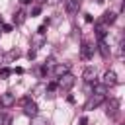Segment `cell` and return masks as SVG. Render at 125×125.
Segmentation results:
<instances>
[{
    "mask_svg": "<svg viewBox=\"0 0 125 125\" xmlns=\"http://www.w3.org/2000/svg\"><path fill=\"white\" fill-rule=\"evenodd\" d=\"M20 2H21V4H29L31 0H20Z\"/></svg>",
    "mask_w": 125,
    "mask_h": 125,
    "instance_id": "29",
    "label": "cell"
},
{
    "mask_svg": "<svg viewBox=\"0 0 125 125\" xmlns=\"http://www.w3.org/2000/svg\"><path fill=\"white\" fill-rule=\"evenodd\" d=\"M0 23H2V16H0Z\"/></svg>",
    "mask_w": 125,
    "mask_h": 125,
    "instance_id": "30",
    "label": "cell"
},
{
    "mask_svg": "<svg viewBox=\"0 0 125 125\" xmlns=\"http://www.w3.org/2000/svg\"><path fill=\"white\" fill-rule=\"evenodd\" d=\"M23 113H25L27 117H35V115H37V104H33L31 100H29L27 104H23Z\"/></svg>",
    "mask_w": 125,
    "mask_h": 125,
    "instance_id": "10",
    "label": "cell"
},
{
    "mask_svg": "<svg viewBox=\"0 0 125 125\" xmlns=\"http://www.w3.org/2000/svg\"><path fill=\"white\" fill-rule=\"evenodd\" d=\"M2 31H6V33H10V31H12V25H4V27H2Z\"/></svg>",
    "mask_w": 125,
    "mask_h": 125,
    "instance_id": "24",
    "label": "cell"
},
{
    "mask_svg": "<svg viewBox=\"0 0 125 125\" xmlns=\"http://www.w3.org/2000/svg\"><path fill=\"white\" fill-rule=\"evenodd\" d=\"M35 55H37V51H35V49H29V53H27L29 61H33V59H35Z\"/></svg>",
    "mask_w": 125,
    "mask_h": 125,
    "instance_id": "21",
    "label": "cell"
},
{
    "mask_svg": "<svg viewBox=\"0 0 125 125\" xmlns=\"http://www.w3.org/2000/svg\"><path fill=\"white\" fill-rule=\"evenodd\" d=\"M62 2H64V10H66L68 16L76 14V10H78V6H80V0H62Z\"/></svg>",
    "mask_w": 125,
    "mask_h": 125,
    "instance_id": "7",
    "label": "cell"
},
{
    "mask_svg": "<svg viewBox=\"0 0 125 125\" xmlns=\"http://www.w3.org/2000/svg\"><path fill=\"white\" fill-rule=\"evenodd\" d=\"M31 125H49V121H47L45 117L35 115V117H31Z\"/></svg>",
    "mask_w": 125,
    "mask_h": 125,
    "instance_id": "17",
    "label": "cell"
},
{
    "mask_svg": "<svg viewBox=\"0 0 125 125\" xmlns=\"http://www.w3.org/2000/svg\"><path fill=\"white\" fill-rule=\"evenodd\" d=\"M113 21H115V14H113V12H105L104 18H102V23L109 25V23H113Z\"/></svg>",
    "mask_w": 125,
    "mask_h": 125,
    "instance_id": "15",
    "label": "cell"
},
{
    "mask_svg": "<svg viewBox=\"0 0 125 125\" xmlns=\"http://www.w3.org/2000/svg\"><path fill=\"white\" fill-rule=\"evenodd\" d=\"M57 2H62V0H49V4H57Z\"/></svg>",
    "mask_w": 125,
    "mask_h": 125,
    "instance_id": "28",
    "label": "cell"
},
{
    "mask_svg": "<svg viewBox=\"0 0 125 125\" xmlns=\"http://www.w3.org/2000/svg\"><path fill=\"white\" fill-rule=\"evenodd\" d=\"M14 104H16V96H14L12 92L0 94V105H2V107H12Z\"/></svg>",
    "mask_w": 125,
    "mask_h": 125,
    "instance_id": "3",
    "label": "cell"
},
{
    "mask_svg": "<svg viewBox=\"0 0 125 125\" xmlns=\"http://www.w3.org/2000/svg\"><path fill=\"white\" fill-rule=\"evenodd\" d=\"M105 90H107V86H104V84L94 86V94H98V96H105Z\"/></svg>",
    "mask_w": 125,
    "mask_h": 125,
    "instance_id": "18",
    "label": "cell"
},
{
    "mask_svg": "<svg viewBox=\"0 0 125 125\" xmlns=\"http://www.w3.org/2000/svg\"><path fill=\"white\" fill-rule=\"evenodd\" d=\"M80 55H82V59H92V55H94V47L90 45V43H82V51H80Z\"/></svg>",
    "mask_w": 125,
    "mask_h": 125,
    "instance_id": "11",
    "label": "cell"
},
{
    "mask_svg": "<svg viewBox=\"0 0 125 125\" xmlns=\"http://www.w3.org/2000/svg\"><path fill=\"white\" fill-rule=\"evenodd\" d=\"M45 29H47V25L43 23V25H39V29H37V33H43V35H45Z\"/></svg>",
    "mask_w": 125,
    "mask_h": 125,
    "instance_id": "23",
    "label": "cell"
},
{
    "mask_svg": "<svg viewBox=\"0 0 125 125\" xmlns=\"http://www.w3.org/2000/svg\"><path fill=\"white\" fill-rule=\"evenodd\" d=\"M59 86H57V82H51V84H47V92H55Z\"/></svg>",
    "mask_w": 125,
    "mask_h": 125,
    "instance_id": "20",
    "label": "cell"
},
{
    "mask_svg": "<svg viewBox=\"0 0 125 125\" xmlns=\"http://www.w3.org/2000/svg\"><path fill=\"white\" fill-rule=\"evenodd\" d=\"M4 123H6V115H4V113H0V125H4Z\"/></svg>",
    "mask_w": 125,
    "mask_h": 125,
    "instance_id": "26",
    "label": "cell"
},
{
    "mask_svg": "<svg viewBox=\"0 0 125 125\" xmlns=\"http://www.w3.org/2000/svg\"><path fill=\"white\" fill-rule=\"evenodd\" d=\"M74 82H76V78L70 74V72H66V74H62L61 78H59V82H57V86L62 90V92H66V90H70L72 86H74Z\"/></svg>",
    "mask_w": 125,
    "mask_h": 125,
    "instance_id": "1",
    "label": "cell"
},
{
    "mask_svg": "<svg viewBox=\"0 0 125 125\" xmlns=\"http://www.w3.org/2000/svg\"><path fill=\"white\" fill-rule=\"evenodd\" d=\"M98 49H100V53H102V57L105 59V57H109V47H107V43L105 41H100L98 43Z\"/></svg>",
    "mask_w": 125,
    "mask_h": 125,
    "instance_id": "16",
    "label": "cell"
},
{
    "mask_svg": "<svg viewBox=\"0 0 125 125\" xmlns=\"http://www.w3.org/2000/svg\"><path fill=\"white\" fill-rule=\"evenodd\" d=\"M12 72H16V74H21V72H23V68H21V66H18V68H14Z\"/></svg>",
    "mask_w": 125,
    "mask_h": 125,
    "instance_id": "25",
    "label": "cell"
},
{
    "mask_svg": "<svg viewBox=\"0 0 125 125\" xmlns=\"http://www.w3.org/2000/svg\"><path fill=\"white\" fill-rule=\"evenodd\" d=\"M102 102H104V96H98V94H94V96H90V98L86 100V104H84V109H86V111H90V109L98 107Z\"/></svg>",
    "mask_w": 125,
    "mask_h": 125,
    "instance_id": "2",
    "label": "cell"
},
{
    "mask_svg": "<svg viewBox=\"0 0 125 125\" xmlns=\"http://www.w3.org/2000/svg\"><path fill=\"white\" fill-rule=\"evenodd\" d=\"M105 33H107V27H105V23H96V35H98V39H100V41H104Z\"/></svg>",
    "mask_w": 125,
    "mask_h": 125,
    "instance_id": "13",
    "label": "cell"
},
{
    "mask_svg": "<svg viewBox=\"0 0 125 125\" xmlns=\"http://www.w3.org/2000/svg\"><path fill=\"white\" fill-rule=\"evenodd\" d=\"M45 43H47V39H45L43 33H37V31H35V33L31 35V47H33V49H39V47H43Z\"/></svg>",
    "mask_w": 125,
    "mask_h": 125,
    "instance_id": "6",
    "label": "cell"
},
{
    "mask_svg": "<svg viewBox=\"0 0 125 125\" xmlns=\"http://www.w3.org/2000/svg\"><path fill=\"white\" fill-rule=\"evenodd\" d=\"M20 57V51L18 49H12V51H8L6 55H4V62H12V61H16Z\"/></svg>",
    "mask_w": 125,
    "mask_h": 125,
    "instance_id": "14",
    "label": "cell"
},
{
    "mask_svg": "<svg viewBox=\"0 0 125 125\" xmlns=\"http://www.w3.org/2000/svg\"><path fill=\"white\" fill-rule=\"evenodd\" d=\"M10 74H12V68H6V66L0 68V78H8Z\"/></svg>",
    "mask_w": 125,
    "mask_h": 125,
    "instance_id": "19",
    "label": "cell"
},
{
    "mask_svg": "<svg viewBox=\"0 0 125 125\" xmlns=\"http://www.w3.org/2000/svg\"><path fill=\"white\" fill-rule=\"evenodd\" d=\"M68 68H70V66H68L66 62L55 64V66H53V76H55V78H61L62 74H66V72H68Z\"/></svg>",
    "mask_w": 125,
    "mask_h": 125,
    "instance_id": "8",
    "label": "cell"
},
{
    "mask_svg": "<svg viewBox=\"0 0 125 125\" xmlns=\"http://www.w3.org/2000/svg\"><path fill=\"white\" fill-rule=\"evenodd\" d=\"M102 84H104V86H107V88L115 86V84H117V74H115L113 70H107V72L104 74V80H102Z\"/></svg>",
    "mask_w": 125,
    "mask_h": 125,
    "instance_id": "5",
    "label": "cell"
},
{
    "mask_svg": "<svg viewBox=\"0 0 125 125\" xmlns=\"http://www.w3.org/2000/svg\"><path fill=\"white\" fill-rule=\"evenodd\" d=\"M78 123H80V125H86V123H88V119H86V117H80V121H78Z\"/></svg>",
    "mask_w": 125,
    "mask_h": 125,
    "instance_id": "27",
    "label": "cell"
},
{
    "mask_svg": "<svg viewBox=\"0 0 125 125\" xmlns=\"http://www.w3.org/2000/svg\"><path fill=\"white\" fill-rule=\"evenodd\" d=\"M82 78H84V82H94L96 80V68L94 66H86L84 68V72H82Z\"/></svg>",
    "mask_w": 125,
    "mask_h": 125,
    "instance_id": "9",
    "label": "cell"
},
{
    "mask_svg": "<svg viewBox=\"0 0 125 125\" xmlns=\"http://www.w3.org/2000/svg\"><path fill=\"white\" fill-rule=\"evenodd\" d=\"M39 12H41V8H39V6H35V8L31 10V16H39Z\"/></svg>",
    "mask_w": 125,
    "mask_h": 125,
    "instance_id": "22",
    "label": "cell"
},
{
    "mask_svg": "<svg viewBox=\"0 0 125 125\" xmlns=\"http://www.w3.org/2000/svg\"><path fill=\"white\" fill-rule=\"evenodd\" d=\"M98 2H104V0H98Z\"/></svg>",
    "mask_w": 125,
    "mask_h": 125,
    "instance_id": "31",
    "label": "cell"
},
{
    "mask_svg": "<svg viewBox=\"0 0 125 125\" xmlns=\"http://www.w3.org/2000/svg\"><path fill=\"white\" fill-rule=\"evenodd\" d=\"M105 107H107L105 113H107L109 117H115V115H117V109H119V100H117V98H111V100L105 104Z\"/></svg>",
    "mask_w": 125,
    "mask_h": 125,
    "instance_id": "4",
    "label": "cell"
},
{
    "mask_svg": "<svg viewBox=\"0 0 125 125\" xmlns=\"http://www.w3.org/2000/svg\"><path fill=\"white\" fill-rule=\"evenodd\" d=\"M25 18H27V14H25L23 10H18V12L14 14V18H12V20H14V23H16V25H21V23L25 21Z\"/></svg>",
    "mask_w": 125,
    "mask_h": 125,
    "instance_id": "12",
    "label": "cell"
}]
</instances>
